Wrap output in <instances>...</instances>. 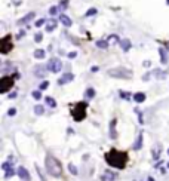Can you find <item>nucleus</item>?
I'll use <instances>...</instances> for the list:
<instances>
[{"label": "nucleus", "mask_w": 169, "mask_h": 181, "mask_svg": "<svg viewBox=\"0 0 169 181\" xmlns=\"http://www.w3.org/2000/svg\"><path fill=\"white\" fill-rule=\"evenodd\" d=\"M153 158H154V159H159V150H156V152L153 150Z\"/></svg>", "instance_id": "nucleus-41"}, {"label": "nucleus", "mask_w": 169, "mask_h": 181, "mask_svg": "<svg viewBox=\"0 0 169 181\" xmlns=\"http://www.w3.org/2000/svg\"><path fill=\"white\" fill-rule=\"evenodd\" d=\"M74 80V74L73 73H64L58 79V85H65V83H68V82H73Z\"/></svg>", "instance_id": "nucleus-8"}, {"label": "nucleus", "mask_w": 169, "mask_h": 181, "mask_svg": "<svg viewBox=\"0 0 169 181\" xmlns=\"http://www.w3.org/2000/svg\"><path fill=\"white\" fill-rule=\"evenodd\" d=\"M105 162H107L111 168H117V169H123L128 160H129V156L126 152H120L117 148H111L108 153H105Z\"/></svg>", "instance_id": "nucleus-1"}, {"label": "nucleus", "mask_w": 169, "mask_h": 181, "mask_svg": "<svg viewBox=\"0 0 169 181\" xmlns=\"http://www.w3.org/2000/svg\"><path fill=\"white\" fill-rule=\"evenodd\" d=\"M68 171H70V172H71L73 175H77V172H79V171H77V168H76V166H74L73 163L68 165Z\"/></svg>", "instance_id": "nucleus-30"}, {"label": "nucleus", "mask_w": 169, "mask_h": 181, "mask_svg": "<svg viewBox=\"0 0 169 181\" xmlns=\"http://www.w3.org/2000/svg\"><path fill=\"white\" fill-rule=\"evenodd\" d=\"M12 48H13V43H12V36H11V34H8V36H5L3 39L0 40V52H2L3 55H6L8 52L12 51Z\"/></svg>", "instance_id": "nucleus-5"}, {"label": "nucleus", "mask_w": 169, "mask_h": 181, "mask_svg": "<svg viewBox=\"0 0 169 181\" xmlns=\"http://www.w3.org/2000/svg\"><path fill=\"white\" fill-rule=\"evenodd\" d=\"M45 57H46L45 49H36V51H34V58H36V59H43Z\"/></svg>", "instance_id": "nucleus-22"}, {"label": "nucleus", "mask_w": 169, "mask_h": 181, "mask_svg": "<svg viewBox=\"0 0 169 181\" xmlns=\"http://www.w3.org/2000/svg\"><path fill=\"white\" fill-rule=\"evenodd\" d=\"M12 166H13V165H11L9 162H5V163L2 165V169L6 171V169H9V168H12Z\"/></svg>", "instance_id": "nucleus-36"}, {"label": "nucleus", "mask_w": 169, "mask_h": 181, "mask_svg": "<svg viewBox=\"0 0 169 181\" xmlns=\"http://www.w3.org/2000/svg\"><path fill=\"white\" fill-rule=\"evenodd\" d=\"M31 96H33L34 100H40V98H42V92H40V90H33V92H31Z\"/></svg>", "instance_id": "nucleus-31"}, {"label": "nucleus", "mask_w": 169, "mask_h": 181, "mask_svg": "<svg viewBox=\"0 0 169 181\" xmlns=\"http://www.w3.org/2000/svg\"><path fill=\"white\" fill-rule=\"evenodd\" d=\"M95 45H96V48H100V49H107L108 46H110V43H108L107 39H101V40H96Z\"/></svg>", "instance_id": "nucleus-17"}, {"label": "nucleus", "mask_w": 169, "mask_h": 181, "mask_svg": "<svg viewBox=\"0 0 169 181\" xmlns=\"http://www.w3.org/2000/svg\"><path fill=\"white\" fill-rule=\"evenodd\" d=\"M58 12H59V6H51V8H49V13H51L52 17L58 15Z\"/></svg>", "instance_id": "nucleus-27"}, {"label": "nucleus", "mask_w": 169, "mask_h": 181, "mask_svg": "<svg viewBox=\"0 0 169 181\" xmlns=\"http://www.w3.org/2000/svg\"><path fill=\"white\" fill-rule=\"evenodd\" d=\"M46 68L49 70V71H52V73H59L62 68V62L59 58H51L49 61H48V64H46Z\"/></svg>", "instance_id": "nucleus-7"}, {"label": "nucleus", "mask_w": 169, "mask_h": 181, "mask_svg": "<svg viewBox=\"0 0 169 181\" xmlns=\"http://www.w3.org/2000/svg\"><path fill=\"white\" fill-rule=\"evenodd\" d=\"M13 174H15V171H13V166H12V168H9V169H6L5 178H11V177H13Z\"/></svg>", "instance_id": "nucleus-29"}, {"label": "nucleus", "mask_w": 169, "mask_h": 181, "mask_svg": "<svg viewBox=\"0 0 169 181\" xmlns=\"http://www.w3.org/2000/svg\"><path fill=\"white\" fill-rule=\"evenodd\" d=\"M119 94H120V96H122V98H125V100H131V94H129V92H125V90H119Z\"/></svg>", "instance_id": "nucleus-32"}, {"label": "nucleus", "mask_w": 169, "mask_h": 181, "mask_svg": "<svg viewBox=\"0 0 169 181\" xmlns=\"http://www.w3.org/2000/svg\"><path fill=\"white\" fill-rule=\"evenodd\" d=\"M48 88H49V82H42V83H40V90H45V89H48Z\"/></svg>", "instance_id": "nucleus-34"}, {"label": "nucleus", "mask_w": 169, "mask_h": 181, "mask_svg": "<svg viewBox=\"0 0 169 181\" xmlns=\"http://www.w3.org/2000/svg\"><path fill=\"white\" fill-rule=\"evenodd\" d=\"M119 45H120V48H122V49H123L125 52H128V51L131 49V48H132V43H131V40H129V39H122Z\"/></svg>", "instance_id": "nucleus-14"}, {"label": "nucleus", "mask_w": 169, "mask_h": 181, "mask_svg": "<svg viewBox=\"0 0 169 181\" xmlns=\"http://www.w3.org/2000/svg\"><path fill=\"white\" fill-rule=\"evenodd\" d=\"M58 6H59V11H64V9H67V8H68V0H61Z\"/></svg>", "instance_id": "nucleus-28"}, {"label": "nucleus", "mask_w": 169, "mask_h": 181, "mask_svg": "<svg viewBox=\"0 0 169 181\" xmlns=\"http://www.w3.org/2000/svg\"><path fill=\"white\" fill-rule=\"evenodd\" d=\"M45 102H46V106H49L51 108H55L56 107V101L52 98V96H46L45 98Z\"/></svg>", "instance_id": "nucleus-23"}, {"label": "nucleus", "mask_w": 169, "mask_h": 181, "mask_svg": "<svg viewBox=\"0 0 169 181\" xmlns=\"http://www.w3.org/2000/svg\"><path fill=\"white\" fill-rule=\"evenodd\" d=\"M34 113L37 114V116H42V114L45 113V107H43V106H40V104H37V106L34 107Z\"/></svg>", "instance_id": "nucleus-26"}, {"label": "nucleus", "mask_w": 169, "mask_h": 181, "mask_svg": "<svg viewBox=\"0 0 169 181\" xmlns=\"http://www.w3.org/2000/svg\"><path fill=\"white\" fill-rule=\"evenodd\" d=\"M17 174H18V177H19L21 180H24V181H30V180H31V178H30V172H28L24 166H19V168H18Z\"/></svg>", "instance_id": "nucleus-9"}, {"label": "nucleus", "mask_w": 169, "mask_h": 181, "mask_svg": "<svg viewBox=\"0 0 169 181\" xmlns=\"http://www.w3.org/2000/svg\"><path fill=\"white\" fill-rule=\"evenodd\" d=\"M98 70H100V67H96V65H94V67H90V71H92V73H96Z\"/></svg>", "instance_id": "nucleus-40"}, {"label": "nucleus", "mask_w": 169, "mask_h": 181, "mask_svg": "<svg viewBox=\"0 0 169 181\" xmlns=\"http://www.w3.org/2000/svg\"><path fill=\"white\" fill-rule=\"evenodd\" d=\"M59 23H61L64 27H71V25H73L71 18H68L65 13H59Z\"/></svg>", "instance_id": "nucleus-11"}, {"label": "nucleus", "mask_w": 169, "mask_h": 181, "mask_svg": "<svg viewBox=\"0 0 169 181\" xmlns=\"http://www.w3.org/2000/svg\"><path fill=\"white\" fill-rule=\"evenodd\" d=\"M98 13V9L96 8H89L88 11H86V13H84V17L89 18V17H94V15H96Z\"/></svg>", "instance_id": "nucleus-24"}, {"label": "nucleus", "mask_w": 169, "mask_h": 181, "mask_svg": "<svg viewBox=\"0 0 169 181\" xmlns=\"http://www.w3.org/2000/svg\"><path fill=\"white\" fill-rule=\"evenodd\" d=\"M148 181H154V180H153L151 177H148Z\"/></svg>", "instance_id": "nucleus-45"}, {"label": "nucleus", "mask_w": 169, "mask_h": 181, "mask_svg": "<svg viewBox=\"0 0 169 181\" xmlns=\"http://www.w3.org/2000/svg\"><path fill=\"white\" fill-rule=\"evenodd\" d=\"M84 95H86V98H88V100L94 98V96H95V89H94V88H88V89H86V92H84Z\"/></svg>", "instance_id": "nucleus-25"}, {"label": "nucleus", "mask_w": 169, "mask_h": 181, "mask_svg": "<svg viewBox=\"0 0 169 181\" xmlns=\"http://www.w3.org/2000/svg\"><path fill=\"white\" fill-rule=\"evenodd\" d=\"M141 147H142V132H141V134H138L135 142H134V146H132V148H134V150H140Z\"/></svg>", "instance_id": "nucleus-16"}, {"label": "nucleus", "mask_w": 169, "mask_h": 181, "mask_svg": "<svg viewBox=\"0 0 169 181\" xmlns=\"http://www.w3.org/2000/svg\"><path fill=\"white\" fill-rule=\"evenodd\" d=\"M36 17V12H28L25 17H23L21 19H18V25H23V24H27L28 21H31L33 18Z\"/></svg>", "instance_id": "nucleus-12"}, {"label": "nucleus", "mask_w": 169, "mask_h": 181, "mask_svg": "<svg viewBox=\"0 0 169 181\" xmlns=\"http://www.w3.org/2000/svg\"><path fill=\"white\" fill-rule=\"evenodd\" d=\"M142 79H144V80H148V79H150V73H147L146 76H144V77H142Z\"/></svg>", "instance_id": "nucleus-43"}, {"label": "nucleus", "mask_w": 169, "mask_h": 181, "mask_svg": "<svg viewBox=\"0 0 169 181\" xmlns=\"http://www.w3.org/2000/svg\"><path fill=\"white\" fill-rule=\"evenodd\" d=\"M56 25H58V21H56V19H48V21H46V31H48V33H52V31L56 28Z\"/></svg>", "instance_id": "nucleus-13"}, {"label": "nucleus", "mask_w": 169, "mask_h": 181, "mask_svg": "<svg viewBox=\"0 0 169 181\" xmlns=\"http://www.w3.org/2000/svg\"><path fill=\"white\" fill-rule=\"evenodd\" d=\"M46 70H48V68L46 67H36L34 68V76H37V77H43V76H45L46 74Z\"/></svg>", "instance_id": "nucleus-18"}, {"label": "nucleus", "mask_w": 169, "mask_h": 181, "mask_svg": "<svg viewBox=\"0 0 169 181\" xmlns=\"http://www.w3.org/2000/svg\"><path fill=\"white\" fill-rule=\"evenodd\" d=\"M166 5H168V6H169V0H166Z\"/></svg>", "instance_id": "nucleus-46"}, {"label": "nucleus", "mask_w": 169, "mask_h": 181, "mask_svg": "<svg viewBox=\"0 0 169 181\" xmlns=\"http://www.w3.org/2000/svg\"><path fill=\"white\" fill-rule=\"evenodd\" d=\"M108 76H111L114 79H131L132 77V71L125 67H116L108 70Z\"/></svg>", "instance_id": "nucleus-4"}, {"label": "nucleus", "mask_w": 169, "mask_h": 181, "mask_svg": "<svg viewBox=\"0 0 169 181\" xmlns=\"http://www.w3.org/2000/svg\"><path fill=\"white\" fill-rule=\"evenodd\" d=\"M107 40H108L110 45H114V43H120V40L122 39H119L117 34H110V36L107 37Z\"/></svg>", "instance_id": "nucleus-21"}, {"label": "nucleus", "mask_w": 169, "mask_h": 181, "mask_svg": "<svg viewBox=\"0 0 169 181\" xmlns=\"http://www.w3.org/2000/svg\"><path fill=\"white\" fill-rule=\"evenodd\" d=\"M13 86V77L12 76H3L0 79V94H6Z\"/></svg>", "instance_id": "nucleus-6"}, {"label": "nucleus", "mask_w": 169, "mask_h": 181, "mask_svg": "<svg viewBox=\"0 0 169 181\" xmlns=\"http://www.w3.org/2000/svg\"><path fill=\"white\" fill-rule=\"evenodd\" d=\"M45 23H46L45 18H40V19H37V21H36V27H42Z\"/></svg>", "instance_id": "nucleus-35"}, {"label": "nucleus", "mask_w": 169, "mask_h": 181, "mask_svg": "<svg viewBox=\"0 0 169 181\" xmlns=\"http://www.w3.org/2000/svg\"><path fill=\"white\" fill-rule=\"evenodd\" d=\"M86 108H88V104L83 101L77 102L73 108H71V116L76 122H82V120L86 117Z\"/></svg>", "instance_id": "nucleus-3"}, {"label": "nucleus", "mask_w": 169, "mask_h": 181, "mask_svg": "<svg viewBox=\"0 0 169 181\" xmlns=\"http://www.w3.org/2000/svg\"><path fill=\"white\" fill-rule=\"evenodd\" d=\"M42 40H43V34H42V33H36V36H34V42H36V43H40Z\"/></svg>", "instance_id": "nucleus-33"}, {"label": "nucleus", "mask_w": 169, "mask_h": 181, "mask_svg": "<svg viewBox=\"0 0 169 181\" xmlns=\"http://www.w3.org/2000/svg\"><path fill=\"white\" fill-rule=\"evenodd\" d=\"M168 154H169V148H168Z\"/></svg>", "instance_id": "nucleus-47"}, {"label": "nucleus", "mask_w": 169, "mask_h": 181, "mask_svg": "<svg viewBox=\"0 0 169 181\" xmlns=\"http://www.w3.org/2000/svg\"><path fill=\"white\" fill-rule=\"evenodd\" d=\"M45 165H46V171H48L52 177L58 178V177L62 175V165H61V162H59L56 158H54L52 154H46Z\"/></svg>", "instance_id": "nucleus-2"}, {"label": "nucleus", "mask_w": 169, "mask_h": 181, "mask_svg": "<svg viewBox=\"0 0 169 181\" xmlns=\"http://www.w3.org/2000/svg\"><path fill=\"white\" fill-rule=\"evenodd\" d=\"M116 178H117V174L113 171H105L101 175V181H116Z\"/></svg>", "instance_id": "nucleus-10"}, {"label": "nucleus", "mask_w": 169, "mask_h": 181, "mask_svg": "<svg viewBox=\"0 0 169 181\" xmlns=\"http://www.w3.org/2000/svg\"><path fill=\"white\" fill-rule=\"evenodd\" d=\"M168 166H169V163H168Z\"/></svg>", "instance_id": "nucleus-48"}, {"label": "nucleus", "mask_w": 169, "mask_h": 181, "mask_svg": "<svg viewBox=\"0 0 169 181\" xmlns=\"http://www.w3.org/2000/svg\"><path fill=\"white\" fill-rule=\"evenodd\" d=\"M15 114H17V108H9V110H8V116H15Z\"/></svg>", "instance_id": "nucleus-37"}, {"label": "nucleus", "mask_w": 169, "mask_h": 181, "mask_svg": "<svg viewBox=\"0 0 169 181\" xmlns=\"http://www.w3.org/2000/svg\"><path fill=\"white\" fill-rule=\"evenodd\" d=\"M67 57L70 58V59H71V58H76V57H77V52H76V51H73V52H68V54H67Z\"/></svg>", "instance_id": "nucleus-38"}, {"label": "nucleus", "mask_w": 169, "mask_h": 181, "mask_svg": "<svg viewBox=\"0 0 169 181\" xmlns=\"http://www.w3.org/2000/svg\"><path fill=\"white\" fill-rule=\"evenodd\" d=\"M147 95L144 94V92H136V94H134V101L138 102V104H141V102L146 101Z\"/></svg>", "instance_id": "nucleus-15"}, {"label": "nucleus", "mask_w": 169, "mask_h": 181, "mask_svg": "<svg viewBox=\"0 0 169 181\" xmlns=\"http://www.w3.org/2000/svg\"><path fill=\"white\" fill-rule=\"evenodd\" d=\"M9 98H11V100L12 98H17V92H12L11 95H9Z\"/></svg>", "instance_id": "nucleus-42"}, {"label": "nucleus", "mask_w": 169, "mask_h": 181, "mask_svg": "<svg viewBox=\"0 0 169 181\" xmlns=\"http://www.w3.org/2000/svg\"><path fill=\"white\" fill-rule=\"evenodd\" d=\"M165 46H166V49L169 51V42H165Z\"/></svg>", "instance_id": "nucleus-44"}, {"label": "nucleus", "mask_w": 169, "mask_h": 181, "mask_svg": "<svg viewBox=\"0 0 169 181\" xmlns=\"http://www.w3.org/2000/svg\"><path fill=\"white\" fill-rule=\"evenodd\" d=\"M110 137L111 138H117V134H116V119H113L111 123H110Z\"/></svg>", "instance_id": "nucleus-20"}, {"label": "nucleus", "mask_w": 169, "mask_h": 181, "mask_svg": "<svg viewBox=\"0 0 169 181\" xmlns=\"http://www.w3.org/2000/svg\"><path fill=\"white\" fill-rule=\"evenodd\" d=\"M159 54H160V62L162 64H168V55H166V52H165L163 48H159Z\"/></svg>", "instance_id": "nucleus-19"}, {"label": "nucleus", "mask_w": 169, "mask_h": 181, "mask_svg": "<svg viewBox=\"0 0 169 181\" xmlns=\"http://www.w3.org/2000/svg\"><path fill=\"white\" fill-rule=\"evenodd\" d=\"M23 36H25V30H19V33L17 34V39H23Z\"/></svg>", "instance_id": "nucleus-39"}]
</instances>
